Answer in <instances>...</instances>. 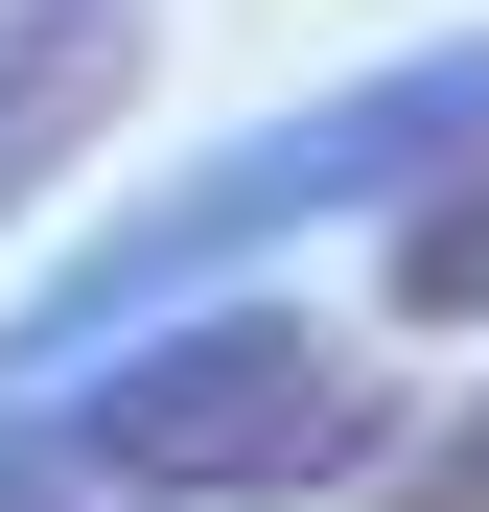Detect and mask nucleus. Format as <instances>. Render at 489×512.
I'll return each instance as SVG.
<instances>
[{"label":"nucleus","instance_id":"nucleus-4","mask_svg":"<svg viewBox=\"0 0 489 512\" xmlns=\"http://www.w3.org/2000/svg\"><path fill=\"white\" fill-rule=\"evenodd\" d=\"M373 512H489V419H466V443H443V466H396Z\"/></svg>","mask_w":489,"mask_h":512},{"label":"nucleus","instance_id":"nucleus-2","mask_svg":"<svg viewBox=\"0 0 489 512\" xmlns=\"http://www.w3.org/2000/svg\"><path fill=\"white\" fill-rule=\"evenodd\" d=\"M140 117V0H0V233Z\"/></svg>","mask_w":489,"mask_h":512},{"label":"nucleus","instance_id":"nucleus-3","mask_svg":"<svg viewBox=\"0 0 489 512\" xmlns=\"http://www.w3.org/2000/svg\"><path fill=\"white\" fill-rule=\"evenodd\" d=\"M373 303H396V326H489V70H466V117L396 163V210H373Z\"/></svg>","mask_w":489,"mask_h":512},{"label":"nucleus","instance_id":"nucleus-1","mask_svg":"<svg viewBox=\"0 0 489 512\" xmlns=\"http://www.w3.org/2000/svg\"><path fill=\"white\" fill-rule=\"evenodd\" d=\"M396 443V396L350 326H303V303H210V326H117V373L94 396H47L24 419V466H94L140 512H257V489H373Z\"/></svg>","mask_w":489,"mask_h":512}]
</instances>
